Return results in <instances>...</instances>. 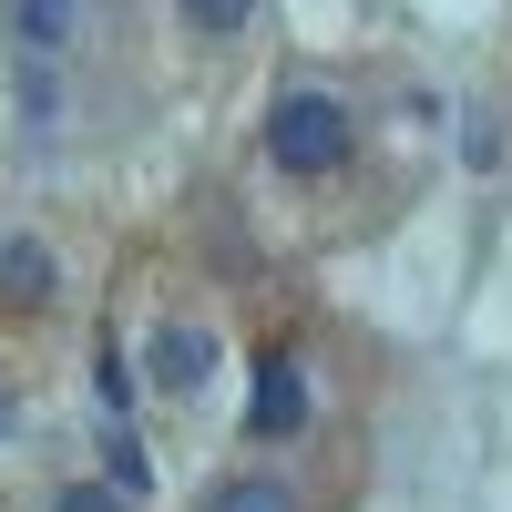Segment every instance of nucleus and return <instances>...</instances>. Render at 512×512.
Wrapping results in <instances>:
<instances>
[{
    "instance_id": "obj_1",
    "label": "nucleus",
    "mask_w": 512,
    "mask_h": 512,
    "mask_svg": "<svg viewBox=\"0 0 512 512\" xmlns=\"http://www.w3.org/2000/svg\"><path fill=\"white\" fill-rule=\"evenodd\" d=\"M267 164L297 175V185L338 175V164H349V103H338V93H287L267 113Z\"/></svg>"
},
{
    "instance_id": "obj_2",
    "label": "nucleus",
    "mask_w": 512,
    "mask_h": 512,
    "mask_svg": "<svg viewBox=\"0 0 512 512\" xmlns=\"http://www.w3.org/2000/svg\"><path fill=\"white\" fill-rule=\"evenodd\" d=\"M246 431H256V441L308 431V379H297L287 359H267V369H256V390H246Z\"/></svg>"
},
{
    "instance_id": "obj_3",
    "label": "nucleus",
    "mask_w": 512,
    "mask_h": 512,
    "mask_svg": "<svg viewBox=\"0 0 512 512\" xmlns=\"http://www.w3.org/2000/svg\"><path fill=\"white\" fill-rule=\"evenodd\" d=\"M205 369H216V338H205V328H154V390L164 400H195L205 390Z\"/></svg>"
},
{
    "instance_id": "obj_4",
    "label": "nucleus",
    "mask_w": 512,
    "mask_h": 512,
    "mask_svg": "<svg viewBox=\"0 0 512 512\" xmlns=\"http://www.w3.org/2000/svg\"><path fill=\"white\" fill-rule=\"evenodd\" d=\"M11 31H21V52H72V31H82V0H11Z\"/></svg>"
},
{
    "instance_id": "obj_5",
    "label": "nucleus",
    "mask_w": 512,
    "mask_h": 512,
    "mask_svg": "<svg viewBox=\"0 0 512 512\" xmlns=\"http://www.w3.org/2000/svg\"><path fill=\"white\" fill-rule=\"evenodd\" d=\"M0 287H11V297H52V246L0 236Z\"/></svg>"
},
{
    "instance_id": "obj_6",
    "label": "nucleus",
    "mask_w": 512,
    "mask_h": 512,
    "mask_svg": "<svg viewBox=\"0 0 512 512\" xmlns=\"http://www.w3.org/2000/svg\"><path fill=\"white\" fill-rule=\"evenodd\" d=\"M175 11H185V31L226 41V31H246V21H256V0H175Z\"/></svg>"
},
{
    "instance_id": "obj_7",
    "label": "nucleus",
    "mask_w": 512,
    "mask_h": 512,
    "mask_svg": "<svg viewBox=\"0 0 512 512\" xmlns=\"http://www.w3.org/2000/svg\"><path fill=\"white\" fill-rule=\"evenodd\" d=\"M205 512H297V492H287V482H226Z\"/></svg>"
},
{
    "instance_id": "obj_8",
    "label": "nucleus",
    "mask_w": 512,
    "mask_h": 512,
    "mask_svg": "<svg viewBox=\"0 0 512 512\" xmlns=\"http://www.w3.org/2000/svg\"><path fill=\"white\" fill-rule=\"evenodd\" d=\"M103 451H113V482H123V492H144V482H154V472H144V451H134V431H113Z\"/></svg>"
},
{
    "instance_id": "obj_9",
    "label": "nucleus",
    "mask_w": 512,
    "mask_h": 512,
    "mask_svg": "<svg viewBox=\"0 0 512 512\" xmlns=\"http://www.w3.org/2000/svg\"><path fill=\"white\" fill-rule=\"evenodd\" d=\"M62 512H123V492H103V482H72V492H62Z\"/></svg>"
},
{
    "instance_id": "obj_10",
    "label": "nucleus",
    "mask_w": 512,
    "mask_h": 512,
    "mask_svg": "<svg viewBox=\"0 0 512 512\" xmlns=\"http://www.w3.org/2000/svg\"><path fill=\"white\" fill-rule=\"evenodd\" d=\"M0 431H11V400H0Z\"/></svg>"
}]
</instances>
